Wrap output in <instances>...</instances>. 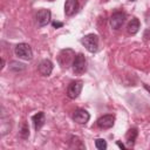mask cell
Segmentation results:
<instances>
[{"label": "cell", "instance_id": "cell-1", "mask_svg": "<svg viewBox=\"0 0 150 150\" xmlns=\"http://www.w3.org/2000/svg\"><path fill=\"white\" fill-rule=\"evenodd\" d=\"M74 59H75V52L70 48L62 49L57 55V62L62 68H68L70 64H73Z\"/></svg>", "mask_w": 150, "mask_h": 150}, {"label": "cell", "instance_id": "cell-2", "mask_svg": "<svg viewBox=\"0 0 150 150\" xmlns=\"http://www.w3.org/2000/svg\"><path fill=\"white\" fill-rule=\"evenodd\" d=\"M81 43L90 53H95L98 49V36L96 34H87L81 39Z\"/></svg>", "mask_w": 150, "mask_h": 150}, {"label": "cell", "instance_id": "cell-3", "mask_svg": "<svg viewBox=\"0 0 150 150\" xmlns=\"http://www.w3.org/2000/svg\"><path fill=\"white\" fill-rule=\"evenodd\" d=\"M14 52H15V55L22 60H32V57H33V50H32L30 46L25 42L16 45Z\"/></svg>", "mask_w": 150, "mask_h": 150}, {"label": "cell", "instance_id": "cell-4", "mask_svg": "<svg viewBox=\"0 0 150 150\" xmlns=\"http://www.w3.org/2000/svg\"><path fill=\"white\" fill-rule=\"evenodd\" d=\"M71 67H73V71L75 74H77V75H81V74H83L86 71V69H87V60H86V57H84V55L82 53H79V54L75 55V59L73 61Z\"/></svg>", "mask_w": 150, "mask_h": 150}, {"label": "cell", "instance_id": "cell-5", "mask_svg": "<svg viewBox=\"0 0 150 150\" xmlns=\"http://www.w3.org/2000/svg\"><path fill=\"white\" fill-rule=\"evenodd\" d=\"M83 88V82L81 80H76V81H71L67 88V96L71 100H75L79 97V95L81 94V90Z\"/></svg>", "mask_w": 150, "mask_h": 150}, {"label": "cell", "instance_id": "cell-6", "mask_svg": "<svg viewBox=\"0 0 150 150\" xmlns=\"http://www.w3.org/2000/svg\"><path fill=\"white\" fill-rule=\"evenodd\" d=\"M52 12L48 8H41L36 13V22L39 27H45L50 22Z\"/></svg>", "mask_w": 150, "mask_h": 150}, {"label": "cell", "instance_id": "cell-7", "mask_svg": "<svg viewBox=\"0 0 150 150\" xmlns=\"http://www.w3.org/2000/svg\"><path fill=\"white\" fill-rule=\"evenodd\" d=\"M125 19H127V15L124 12H115L111 18H110V26L112 29H120L123 23L125 22Z\"/></svg>", "mask_w": 150, "mask_h": 150}, {"label": "cell", "instance_id": "cell-8", "mask_svg": "<svg viewBox=\"0 0 150 150\" xmlns=\"http://www.w3.org/2000/svg\"><path fill=\"white\" fill-rule=\"evenodd\" d=\"M73 120L77 124H82L83 125V124H87V122L90 120V115H89V112L86 109L79 108V109H75L74 110V112H73Z\"/></svg>", "mask_w": 150, "mask_h": 150}, {"label": "cell", "instance_id": "cell-9", "mask_svg": "<svg viewBox=\"0 0 150 150\" xmlns=\"http://www.w3.org/2000/svg\"><path fill=\"white\" fill-rule=\"evenodd\" d=\"M96 124L98 128L101 129H110L114 127L115 124V116L111 115V114H108V115H103L101 116L97 121H96Z\"/></svg>", "mask_w": 150, "mask_h": 150}, {"label": "cell", "instance_id": "cell-10", "mask_svg": "<svg viewBox=\"0 0 150 150\" xmlns=\"http://www.w3.org/2000/svg\"><path fill=\"white\" fill-rule=\"evenodd\" d=\"M38 70L42 76H49L53 71V62L48 59H43L42 61H40L38 66Z\"/></svg>", "mask_w": 150, "mask_h": 150}, {"label": "cell", "instance_id": "cell-11", "mask_svg": "<svg viewBox=\"0 0 150 150\" xmlns=\"http://www.w3.org/2000/svg\"><path fill=\"white\" fill-rule=\"evenodd\" d=\"M80 8L79 0H66L64 2V14L67 16H71L77 13Z\"/></svg>", "mask_w": 150, "mask_h": 150}, {"label": "cell", "instance_id": "cell-12", "mask_svg": "<svg viewBox=\"0 0 150 150\" xmlns=\"http://www.w3.org/2000/svg\"><path fill=\"white\" fill-rule=\"evenodd\" d=\"M32 122H33V125H34L35 130L39 131V130L43 127V124H45V122H46L45 112H43V111H39V112H36L35 115H33V116H32Z\"/></svg>", "mask_w": 150, "mask_h": 150}, {"label": "cell", "instance_id": "cell-13", "mask_svg": "<svg viewBox=\"0 0 150 150\" xmlns=\"http://www.w3.org/2000/svg\"><path fill=\"white\" fill-rule=\"evenodd\" d=\"M139 27H141L139 20H138L137 18H132V19L129 21L128 26H127V32H128V34H130V35H135V34L139 30Z\"/></svg>", "mask_w": 150, "mask_h": 150}, {"label": "cell", "instance_id": "cell-14", "mask_svg": "<svg viewBox=\"0 0 150 150\" xmlns=\"http://www.w3.org/2000/svg\"><path fill=\"white\" fill-rule=\"evenodd\" d=\"M137 135H138V131H137L136 128H130L127 131V134H125V142H127V144L129 146H134L135 141L137 138Z\"/></svg>", "mask_w": 150, "mask_h": 150}, {"label": "cell", "instance_id": "cell-15", "mask_svg": "<svg viewBox=\"0 0 150 150\" xmlns=\"http://www.w3.org/2000/svg\"><path fill=\"white\" fill-rule=\"evenodd\" d=\"M19 136L22 138V139H27L29 137V128H28V124L26 122H22L21 125H20V131H19Z\"/></svg>", "mask_w": 150, "mask_h": 150}, {"label": "cell", "instance_id": "cell-16", "mask_svg": "<svg viewBox=\"0 0 150 150\" xmlns=\"http://www.w3.org/2000/svg\"><path fill=\"white\" fill-rule=\"evenodd\" d=\"M25 68H26V66L23 63L18 62V61H12L11 64H9V69L13 70V71H15V73L21 71V70H25Z\"/></svg>", "mask_w": 150, "mask_h": 150}, {"label": "cell", "instance_id": "cell-17", "mask_svg": "<svg viewBox=\"0 0 150 150\" xmlns=\"http://www.w3.org/2000/svg\"><path fill=\"white\" fill-rule=\"evenodd\" d=\"M95 146H96L98 150H105L108 145H107L105 139H103V138H97V139H95Z\"/></svg>", "mask_w": 150, "mask_h": 150}, {"label": "cell", "instance_id": "cell-18", "mask_svg": "<svg viewBox=\"0 0 150 150\" xmlns=\"http://www.w3.org/2000/svg\"><path fill=\"white\" fill-rule=\"evenodd\" d=\"M77 143H82V141H81L79 137H76V136H71V137H70V144H69V146H70V148H74V146L77 148V146H79V148L83 149L81 145H77Z\"/></svg>", "mask_w": 150, "mask_h": 150}, {"label": "cell", "instance_id": "cell-19", "mask_svg": "<svg viewBox=\"0 0 150 150\" xmlns=\"http://www.w3.org/2000/svg\"><path fill=\"white\" fill-rule=\"evenodd\" d=\"M52 26H53L54 28H60V27L63 26V23H62V22H59V21H53V22H52Z\"/></svg>", "mask_w": 150, "mask_h": 150}, {"label": "cell", "instance_id": "cell-20", "mask_svg": "<svg viewBox=\"0 0 150 150\" xmlns=\"http://www.w3.org/2000/svg\"><path fill=\"white\" fill-rule=\"evenodd\" d=\"M117 145H118L120 148H122V149H125V146H124V145H123L122 143H120V142H117Z\"/></svg>", "mask_w": 150, "mask_h": 150}, {"label": "cell", "instance_id": "cell-21", "mask_svg": "<svg viewBox=\"0 0 150 150\" xmlns=\"http://www.w3.org/2000/svg\"><path fill=\"white\" fill-rule=\"evenodd\" d=\"M144 88H145V89H146V90H148V91L150 93V87H149L148 84H144Z\"/></svg>", "mask_w": 150, "mask_h": 150}, {"label": "cell", "instance_id": "cell-22", "mask_svg": "<svg viewBox=\"0 0 150 150\" xmlns=\"http://www.w3.org/2000/svg\"><path fill=\"white\" fill-rule=\"evenodd\" d=\"M47 1H55V0H47Z\"/></svg>", "mask_w": 150, "mask_h": 150}, {"label": "cell", "instance_id": "cell-23", "mask_svg": "<svg viewBox=\"0 0 150 150\" xmlns=\"http://www.w3.org/2000/svg\"><path fill=\"white\" fill-rule=\"evenodd\" d=\"M129 1H135V0H129Z\"/></svg>", "mask_w": 150, "mask_h": 150}]
</instances>
